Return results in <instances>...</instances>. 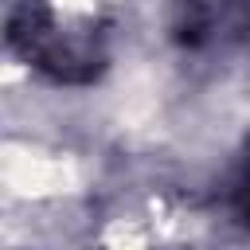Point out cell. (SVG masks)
Segmentation results:
<instances>
[{
	"label": "cell",
	"instance_id": "cell-1",
	"mask_svg": "<svg viewBox=\"0 0 250 250\" xmlns=\"http://www.w3.org/2000/svg\"><path fill=\"white\" fill-rule=\"evenodd\" d=\"M8 39L27 62H35L39 70H47L59 82H90L102 70V51L90 39L59 31L55 20L35 4H23L12 16Z\"/></svg>",
	"mask_w": 250,
	"mask_h": 250
},
{
	"label": "cell",
	"instance_id": "cell-2",
	"mask_svg": "<svg viewBox=\"0 0 250 250\" xmlns=\"http://www.w3.org/2000/svg\"><path fill=\"white\" fill-rule=\"evenodd\" d=\"M234 207H238V219L250 227V160H246V172L238 180V191H234Z\"/></svg>",
	"mask_w": 250,
	"mask_h": 250
}]
</instances>
